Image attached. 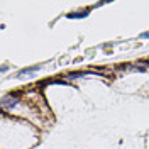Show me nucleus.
Wrapping results in <instances>:
<instances>
[{
    "label": "nucleus",
    "mask_w": 149,
    "mask_h": 149,
    "mask_svg": "<svg viewBox=\"0 0 149 149\" xmlns=\"http://www.w3.org/2000/svg\"><path fill=\"white\" fill-rule=\"evenodd\" d=\"M20 102V95L19 93H9V95H3L2 97V107L3 109H12Z\"/></svg>",
    "instance_id": "nucleus-1"
},
{
    "label": "nucleus",
    "mask_w": 149,
    "mask_h": 149,
    "mask_svg": "<svg viewBox=\"0 0 149 149\" xmlns=\"http://www.w3.org/2000/svg\"><path fill=\"white\" fill-rule=\"evenodd\" d=\"M41 70H42V66H41V65L22 68V70H19L17 73H15V78H22V76H32V74H36L37 71H41Z\"/></svg>",
    "instance_id": "nucleus-2"
},
{
    "label": "nucleus",
    "mask_w": 149,
    "mask_h": 149,
    "mask_svg": "<svg viewBox=\"0 0 149 149\" xmlns=\"http://www.w3.org/2000/svg\"><path fill=\"white\" fill-rule=\"evenodd\" d=\"M90 15V10H80V12H73V14H68L66 15V19H71V20H74V19H85Z\"/></svg>",
    "instance_id": "nucleus-3"
},
{
    "label": "nucleus",
    "mask_w": 149,
    "mask_h": 149,
    "mask_svg": "<svg viewBox=\"0 0 149 149\" xmlns=\"http://www.w3.org/2000/svg\"><path fill=\"white\" fill-rule=\"evenodd\" d=\"M88 74H92V73H90V71H85V73H78V71H76V73L66 74L65 80H70V81H71V80H80V78H85V76H88Z\"/></svg>",
    "instance_id": "nucleus-4"
},
{
    "label": "nucleus",
    "mask_w": 149,
    "mask_h": 149,
    "mask_svg": "<svg viewBox=\"0 0 149 149\" xmlns=\"http://www.w3.org/2000/svg\"><path fill=\"white\" fill-rule=\"evenodd\" d=\"M139 39H149V31L148 32H142V34L139 36Z\"/></svg>",
    "instance_id": "nucleus-5"
},
{
    "label": "nucleus",
    "mask_w": 149,
    "mask_h": 149,
    "mask_svg": "<svg viewBox=\"0 0 149 149\" xmlns=\"http://www.w3.org/2000/svg\"><path fill=\"white\" fill-rule=\"evenodd\" d=\"M9 71V66H2V73H7Z\"/></svg>",
    "instance_id": "nucleus-6"
}]
</instances>
